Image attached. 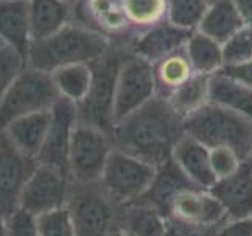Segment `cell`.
I'll list each match as a JSON object with an SVG mask.
<instances>
[{
	"label": "cell",
	"instance_id": "cell-1",
	"mask_svg": "<svg viewBox=\"0 0 252 236\" xmlns=\"http://www.w3.org/2000/svg\"><path fill=\"white\" fill-rule=\"evenodd\" d=\"M185 136V120L161 94L118 121L110 131L114 149L153 167L169 162L177 144Z\"/></svg>",
	"mask_w": 252,
	"mask_h": 236
},
{
	"label": "cell",
	"instance_id": "cell-2",
	"mask_svg": "<svg viewBox=\"0 0 252 236\" xmlns=\"http://www.w3.org/2000/svg\"><path fill=\"white\" fill-rule=\"evenodd\" d=\"M110 47L112 41L107 35L66 24L57 33L39 41H32L27 66L51 74L68 65H90L94 60L101 59Z\"/></svg>",
	"mask_w": 252,
	"mask_h": 236
},
{
	"label": "cell",
	"instance_id": "cell-3",
	"mask_svg": "<svg viewBox=\"0 0 252 236\" xmlns=\"http://www.w3.org/2000/svg\"><path fill=\"white\" fill-rule=\"evenodd\" d=\"M186 136L207 148L227 147L241 157L252 159V118L208 102L185 118Z\"/></svg>",
	"mask_w": 252,
	"mask_h": 236
},
{
	"label": "cell",
	"instance_id": "cell-4",
	"mask_svg": "<svg viewBox=\"0 0 252 236\" xmlns=\"http://www.w3.org/2000/svg\"><path fill=\"white\" fill-rule=\"evenodd\" d=\"M132 52L129 49L110 47L101 59L90 63L93 79L87 98L77 104V120L110 134L114 128V94L117 76L123 61Z\"/></svg>",
	"mask_w": 252,
	"mask_h": 236
},
{
	"label": "cell",
	"instance_id": "cell-5",
	"mask_svg": "<svg viewBox=\"0 0 252 236\" xmlns=\"http://www.w3.org/2000/svg\"><path fill=\"white\" fill-rule=\"evenodd\" d=\"M59 98L51 74L27 66L0 101V132L21 117L51 110Z\"/></svg>",
	"mask_w": 252,
	"mask_h": 236
},
{
	"label": "cell",
	"instance_id": "cell-6",
	"mask_svg": "<svg viewBox=\"0 0 252 236\" xmlns=\"http://www.w3.org/2000/svg\"><path fill=\"white\" fill-rule=\"evenodd\" d=\"M155 173L156 167L153 165L114 149L98 184L115 206H125L144 197Z\"/></svg>",
	"mask_w": 252,
	"mask_h": 236
},
{
	"label": "cell",
	"instance_id": "cell-7",
	"mask_svg": "<svg viewBox=\"0 0 252 236\" xmlns=\"http://www.w3.org/2000/svg\"><path fill=\"white\" fill-rule=\"evenodd\" d=\"M112 151L114 144L110 134L77 123L68 153V175L71 181L79 184L98 183Z\"/></svg>",
	"mask_w": 252,
	"mask_h": 236
},
{
	"label": "cell",
	"instance_id": "cell-8",
	"mask_svg": "<svg viewBox=\"0 0 252 236\" xmlns=\"http://www.w3.org/2000/svg\"><path fill=\"white\" fill-rule=\"evenodd\" d=\"M66 206L73 217L76 236H107L114 230L117 206L98 183H73Z\"/></svg>",
	"mask_w": 252,
	"mask_h": 236
},
{
	"label": "cell",
	"instance_id": "cell-9",
	"mask_svg": "<svg viewBox=\"0 0 252 236\" xmlns=\"http://www.w3.org/2000/svg\"><path fill=\"white\" fill-rule=\"evenodd\" d=\"M158 94L155 69L150 61L131 54L118 71L114 94V121L125 120ZM114 124V126H115Z\"/></svg>",
	"mask_w": 252,
	"mask_h": 236
},
{
	"label": "cell",
	"instance_id": "cell-10",
	"mask_svg": "<svg viewBox=\"0 0 252 236\" xmlns=\"http://www.w3.org/2000/svg\"><path fill=\"white\" fill-rule=\"evenodd\" d=\"M71 181L68 172L38 164L26 183L19 208L33 216L66 206L71 192Z\"/></svg>",
	"mask_w": 252,
	"mask_h": 236
},
{
	"label": "cell",
	"instance_id": "cell-11",
	"mask_svg": "<svg viewBox=\"0 0 252 236\" xmlns=\"http://www.w3.org/2000/svg\"><path fill=\"white\" fill-rule=\"evenodd\" d=\"M36 165V159L22 154L0 132V212L3 216L19 208L22 191Z\"/></svg>",
	"mask_w": 252,
	"mask_h": 236
},
{
	"label": "cell",
	"instance_id": "cell-12",
	"mask_svg": "<svg viewBox=\"0 0 252 236\" xmlns=\"http://www.w3.org/2000/svg\"><path fill=\"white\" fill-rule=\"evenodd\" d=\"M77 123V106L60 96L51 109L49 129L36 162L68 172L69 144Z\"/></svg>",
	"mask_w": 252,
	"mask_h": 236
},
{
	"label": "cell",
	"instance_id": "cell-13",
	"mask_svg": "<svg viewBox=\"0 0 252 236\" xmlns=\"http://www.w3.org/2000/svg\"><path fill=\"white\" fill-rule=\"evenodd\" d=\"M169 222L183 227H219L227 220L225 211L210 189L189 187L173 199Z\"/></svg>",
	"mask_w": 252,
	"mask_h": 236
},
{
	"label": "cell",
	"instance_id": "cell-14",
	"mask_svg": "<svg viewBox=\"0 0 252 236\" xmlns=\"http://www.w3.org/2000/svg\"><path fill=\"white\" fill-rule=\"evenodd\" d=\"M189 36H191V31L172 26L165 19L137 33L131 41L129 49L134 55L155 65L169 55L185 49Z\"/></svg>",
	"mask_w": 252,
	"mask_h": 236
},
{
	"label": "cell",
	"instance_id": "cell-15",
	"mask_svg": "<svg viewBox=\"0 0 252 236\" xmlns=\"http://www.w3.org/2000/svg\"><path fill=\"white\" fill-rule=\"evenodd\" d=\"M210 191L224 208L227 219L252 217V159L244 161L233 175L218 179Z\"/></svg>",
	"mask_w": 252,
	"mask_h": 236
},
{
	"label": "cell",
	"instance_id": "cell-16",
	"mask_svg": "<svg viewBox=\"0 0 252 236\" xmlns=\"http://www.w3.org/2000/svg\"><path fill=\"white\" fill-rule=\"evenodd\" d=\"M172 161L195 187L211 189L215 186L216 177L210 164V148L199 140L185 136L173 149Z\"/></svg>",
	"mask_w": 252,
	"mask_h": 236
},
{
	"label": "cell",
	"instance_id": "cell-17",
	"mask_svg": "<svg viewBox=\"0 0 252 236\" xmlns=\"http://www.w3.org/2000/svg\"><path fill=\"white\" fill-rule=\"evenodd\" d=\"M0 41L27 60L32 44L29 0H0Z\"/></svg>",
	"mask_w": 252,
	"mask_h": 236
},
{
	"label": "cell",
	"instance_id": "cell-18",
	"mask_svg": "<svg viewBox=\"0 0 252 236\" xmlns=\"http://www.w3.org/2000/svg\"><path fill=\"white\" fill-rule=\"evenodd\" d=\"M189 187H195V186L185 177V173L178 169V165L170 159L169 162L156 167L155 178L152 181V184H150L148 191L144 194L142 199H139L134 203L148 205V206L158 209L167 217L173 199L181 191Z\"/></svg>",
	"mask_w": 252,
	"mask_h": 236
},
{
	"label": "cell",
	"instance_id": "cell-19",
	"mask_svg": "<svg viewBox=\"0 0 252 236\" xmlns=\"http://www.w3.org/2000/svg\"><path fill=\"white\" fill-rule=\"evenodd\" d=\"M114 228L131 236H167L170 222L162 212L144 203L117 206Z\"/></svg>",
	"mask_w": 252,
	"mask_h": 236
},
{
	"label": "cell",
	"instance_id": "cell-20",
	"mask_svg": "<svg viewBox=\"0 0 252 236\" xmlns=\"http://www.w3.org/2000/svg\"><path fill=\"white\" fill-rule=\"evenodd\" d=\"M51 123V110L21 117L6 126L3 134L22 154L36 159L44 145Z\"/></svg>",
	"mask_w": 252,
	"mask_h": 236
},
{
	"label": "cell",
	"instance_id": "cell-21",
	"mask_svg": "<svg viewBox=\"0 0 252 236\" xmlns=\"http://www.w3.org/2000/svg\"><path fill=\"white\" fill-rule=\"evenodd\" d=\"M243 27L244 22L232 0H215L208 5L199 31L222 46Z\"/></svg>",
	"mask_w": 252,
	"mask_h": 236
},
{
	"label": "cell",
	"instance_id": "cell-22",
	"mask_svg": "<svg viewBox=\"0 0 252 236\" xmlns=\"http://www.w3.org/2000/svg\"><path fill=\"white\" fill-rule=\"evenodd\" d=\"M32 41H39L66 26L69 8L65 0H29Z\"/></svg>",
	"mask_w": 252,
	"mask_h": 236
},
{
	"label": "cell",
	"instance_id": "cell-23",
	"mask_svg": "<svg viewBox=\"0 0 252 236\" xmlns=\"http://www.w3.org/2000/svg\"><path fill=\"white\" fill-rule=\"evenodd\" d=\"M210 102L252 118V88L222 73L210 79Z\"/></svg>",
	"mask_w": 252,
	"mask_h": 236
},
{
	"label": "cell",
	"instance_id": "cell-24",
	"mask_svg": "<svg viewBox=\"0 0 252 236\" xmlns=\"http://www.w3.org/2000/svg\"><path fill=\"white\" fill-rule=\"evenodd\" d=\"M185 51L195 74L213 76L224 66L222 46L210 36L200 33L199 30L191 33Z\"/></svg>",
	"mask_w": 252,
	"mask_h": 236
},
{
	"label": "cell",
	"instance_id": "cell-25",
	"mask_svg": "<svg viewBox=\"0 0 252 236\" xmlns=\"http://www.w3.org/2000/svg\"><path fill=\"white\" fill-rule=\"evenodd\" d=\"M210 79L211 76L207 74H194L165 96L172 109L183 120L210 102Z\"/></svg>",
	"mask_w": 252,
	"mask_h": 236
},
{
	"label": "cell",
	"instance_id": "cell-26",
	"mask_svg": "<svg viewBox=\"0 0 252 236\" xmlns=\"http://www.w3.org/2000/svg\"><path fill=\"white\" fill-rule=\"evenodd\" d=\"M59 96L65 98L74 104H81L90 91L93 73L90 65L79 63V65H68L59 68L51 73Z\"/></svg>",
	"mask_w": 252,
	"mask_h": 236
},
{
	"label": "cell",
	"instance_id": "cell-27",
	"mask_svg": "<svg viewBox=\"0 0 252 236\" xmlns=\"http://www.w3.org/2000/svg\"><path fill=\"white\" fill-rule=\"evenodd\" d=\"M153 69L158 85V94H161L164 98L195 74L185 49L155 63Z\"/></svg>",
	"mask_w": 252,
	"mask_h": 236
},
{
	"label": "cell",
	"instance_id": "cell-28",
	"mask_svg": "<svg viewBox=\"0 0 252 236\" xmlns=\"http://www.w3.org/2000/svg\"><path fill=\"white\" fill-rule=\"evenodd\" d=\"M120 6L134 38L167 16V0H120Z\"/></svg>",
	"mask_w": 252,
	"mask_h": 236
},
{
	"label": "cell",
	"instance_id": "cell-29",
	"mask_svg": "<svg viewBox=\"0 0 252 236\" xmlns=\"http://www.w3.org/2000/svg\"><path fill=\"white\" fill-rule=\"evenodd\" d=\"M208 5L207 0H167L165 19L172 26L192 33L199 30Z\"/></svg>",
	"mask_w": 252,
	"mask_h": 236
},
{
	"label": "cell",
	"instance_id": "cell-30",
	"mask_svg": "<svg viewBox=\"0 0 252 236\" xmlns=\"http://www.w3.org/2000/svg\"><path fill=\"white\" fill-rule=\"evenodd\" d=\"M27 68V60L11 46H0V101L24 69Z\"/></svg>",
	"mask_w": 252,
	"mask_h": 236
},
{
	"label": "cell",
	"instance_id": "cell-31",
	"mask_svg": "<svg viewBox=\"0 0 252 236\" xmlns=\"http://www.w3.org/2000/svg\"><path fill=\"white\" fill-rule=\"evenodd\" d=\"M39 236H76L73 217L68 206L36 216Z\"/></svg>",
	"mask_w": 252,
	"mask_h": 236
},
{
	"label": "cell",
	"instance_id": "cell-32",
	"mask_svg": "<svg viewBox=\"0 0 252 236\" xmlns=\"http://www.w3.org/2000/svg\"><path fill=\"white\" fill-rule=\"evenodd\" d=\"M224 66L252 60V27L244 26L222 44ZM222 66V68H224Z\"/></svg>",
	"mask_w": 252,
	"mask_h": 236
},
{
	"label": "cell",
	"instance_id": "cell-33",
	"mask_svg": "<svg viewBox=\"0 0 252 236\" xmlns=\"http://www.w3.org/2000/svg\"><path fill=\"white\" fill-rule=\"evenodd\" d=\"M210 164L218 181L233 175L241 167L243 161L232 148L216 147V148H210Z\"/></svg>",
	"mask_w": 252,
	"mask_h": 236
},
{
	"label": "cell",
	"instance_id": "cell-34",
	"mask_svg": "<svg viewBox=\"0 0 252 236\" xmlns=\"http://www.w3.org/2000/svg\"><path fill=\"white\" fill-rule=\"evenodd\" d=\"M8 236H39L36 216L18 208L6 216Z\"/></svg>",
	"mask_w": 252,
	"mask_h": 236
},
{
	"label": "cell",
	"instance_id": "cell-35",
	"mask_svg": "<svg viewBox=\"0 0 252 236\" xmlns=\"http://www.w3.org/2000/svg\"><path fill=\"white\" fill-rule=\"evenodd\" d=\"M216 236H252V217L224 220L218 227Z\"/></svg>",
	"mask_w": 252,
	"mask_h": 236
},
{
	"label": "cell",
	"instance_id": "cell-36",
	"mask_svg": "<svg viewBox=\"0 0 252 236\" xmlns=\"http://www.w3.org/2000/svg\"><path fill=\"white\" fill-rule=\"evenodd\" d=\"M219 73L232 77L235 81L241 82L243 85L252 88V60L236 63V65H225Z\"/></svg>",
	"mask_w": 252,
	"mask_h": 236
},
{
	"label": "cell",
	"instance_id": "cell-37",
	"mask_svg": "<svg viewBox=\"0 0 252 236\" xmlns=\"http://www.w3.org/2000/svg\"><path fill=\"white\" fill-rule=\"evenodd\" d=\"M232 2L238 10L244 26L252 27V0H232Z\"/></svg>",
	"mask_w": 252,
	"mask_h": 236
},
{
	"label": "cell",
	"instance_id": "cell-38",
	"mask_svg": "<svg viewBox=\"0 0 252 236\" xmlns=\"http://www.w3.org/2000/svg\"><path fill=\"white\" fill-rule=\"evenodd\" d=\"M0 236H8V228H6V216L0 212Z\"/></svg>",
	"mask_w": 252,
	"mask_h": 236
},
{
	"label": "cell",
	"instance_id": "cell-39",
	"mask_svg": "<svg viewBox=\"0 0 252 236\" xmlns=\"http://www.w3.org/2000/svg\"><path fill=\"white\" fill-rule=\"evenodd\" d=\"M107 236H131V235L125 233V232H122V230H118V228H114V230H110V233H109Z\"/></svg>",
	"mask_w": 252,
	"mask_h": 236
},
{
	"label": "cell",
	"instance_id": "cell-40",
	"mask_svg": "<svg viewBox=\"0 0 252 236\" xmlns=\"http://www.w3.org/2000/svg\"><path fill=\"white\" fill-rule=\"evenodd\" d=\"M167 236H177V233L173 232V228H172V225H170V232L167 233Z\"/></svg>",
	"mask_w": 252,
	"mask_h": 236
},
{
	"label": "cell",
	"instance_id": "cell-41",
	"mask_svg": "<svg viewBox=\"0 0 252 236\" xmlns=\"http://www.w3.org/2000/svg\"><path fill=\"white\" fill-rule=\"evenodd\" d=\"M207 2H208V3H211V2H215V0H207Z\"/></svg>",
	"mask_w": 252,
	"mask_h": 236
},
{
	"label": "cell",
	"instance_id": "cell-42",
	"mask_svg": "<svg viewBox=\"0 0 252 236\" xmlns=\"http://www.w3.org/2000/svg\"><path fill=\"white\" fill-rule=\"evenodd\" d=\"M2 44H3V43H2V41H0V46H2Z\"/></svg>",
	"mask_w": 252,
	"mask_h": 236
},
{
	"label": "cell",
	"instance_id": "cell-43",
	"mask_svg": "<svg viewBox=\"0 0 252 236\" xmlns=\"http://www.w3.org/2000/svg\"><path fill=\"white\" fill-rule=\"evenodd\" d=\"M65 2H68V0H65Z\"/></svg>",
	"mask_w": 252,
	"mask_h": 236
}]
</instances>
